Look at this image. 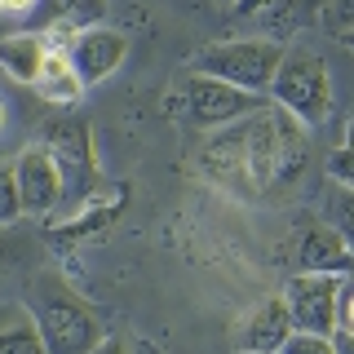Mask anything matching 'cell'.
I'll use <instances>...</instances> for the list:
<instances>
[{
  "instance_id": "14",
  "label": "cell",
  "mask_w": 354,
  "mask_h": 354,
  "mask_svg": "<svg viewBox=\"0 0 354 354\" xmlns=\"http://www.w3.org/2000/svg\"><path fill=\"white\" fill-rule=\"evenodd\" d=\"M270 115H274V138H279V182H297V173L306 169V124L288 115L283 106H270Z\"/></svg>"
},
{
  "instance_id": "28",
  "label": "cell",
  "mask_w": 354,
  "mask_h": 354,
  "mask_svg": "<svg viewBox=\"0 0 354 354\" xmlns=\"http://www.w3.org/2000/svg\"><path fill=\"white\" fill-rule=\"evenodd\" d=\"M36 0H0V14H27Z\"/></svg>"
},
{
  "instance_id": "15",
  "label": "cell",
  "mask_w": 354,
  "mask_h": 354,
  "mask_svg": "<svg viewBox=\"0 0 354 354\" xmlns=\"http://www.w3.org/2000/svg\"><path fill=\"white\" fill-rule=\"evenodd\" d=\"M0 354H44L40 328L27 306H5L0 310Z\"/></svg>"
},
{
  "instance_id": "1",
  "label": "cell",
  "mask_w": 354,
  "mask_h": 354,
  "mask_svg": "<svg viewBox=\"0 0 354 354\" xmlns=\"http://www.w3.org/2000/svg\"><path fill=\"white\" fill-rule=\"evenodd\" d=\"M31 319L40 328L44 354H88L102 341V324L71 288H62L58 279H40L31 292Z\"/></svg>"
},
{
  "instance_id": "20",
  "label": "cell",
  "mask_w": 354,
  "mask_h": 354,
  "mask_svg": "<svg viewBox=\"0 0 354 354\" xmlns=\"http://www.w3.org/2000/svg\"><path fill=\"white\" fill-rule=\"evenodd\" d=\"M279 354H337V350H332V337H319V332H292Z\"/></svg>"
},
{
  "instance_id": "30",
  "label": "cell",
  "mask_w": 354,
  "mask_h": 354,
  "mask_svg": "<svg viewBox=\"0 0 354 354\" xmlns=\"http://www.w3.org/2000/svg\"><path fill=\"white\" fill-rule=\"evenodd\" d=\"M341 44H346V49H354V31H346V36H341Z\"/></svg>"
},
{
  "instance_id": "19",
  "label": "cell",
  "mask_w": 354,
  "mask_h": 354,
  "mask_svg": "<svg viewBox=\"0 0 354 354\" xmlns=\"http://www.w3.org/2000/svg\"><path fill=\"white\" fill-rule=\"evenodd\" d=\"M332 226L346 235V243L354 248V191H346V186H337V195H332Z\"/></svg>"
},
{
  "instance_id": "13",
  "label": "cell",
  "mask_w": 354,
  "mask_h": 354,
  "mask_svg": "<svg viewBox=\"0 0 354 354\" xmlns=\"http://www.w3.org/2000/svg\"><path fill=\"white\" fill-rule=\"evenodd\" d=\"M44 53H49V44H44V36H36V31H18V36L0 40V66H5L14 80H22V84L40 80Z\"/></svg>"
},
{
  "instance_id": "10",
  "label": "cell",
  "mask_w": 354,
  "mask_h": 354,
  "mask_svg": "<svg viewBox=\"0 0 354 354\" xmlns=\"http://www.w3.org/2000/svg\"><path fill=\"white\" fill-rule=\"evenodd\" d=\"M129 58V36L115 27H84L80 40H75L71 49V62H75V75L88 84L106 80L111 71H120V62Z\"/></svg>"
},
{
  "instance_id": "9",
  "label": "cell",
  "mask_w": 354,
  "mask_h": 354,
  "mask_svg": "<svg viewBox=\"0 0 354 354\" xmlns=\"http://www.w3.org/2000/svg\"><path fill=\"white\" fill-rule=\"evenodd\" d=\"M297 266L306 274H341L346 279V274H354V248L332 221H315L297 239Z\"/></svg>"
},
{
  "instance_id": "4",
  "label": "cell",
  "mask_w": 354,
  "mask_h": 354,
  "mask_svg": "<svg viewBox=\"0 0 354 354\" xmlns=\"http://www.w3.org/2000/svg\"><path fill=\"white\" fill-rule=\"evenodd\" d=\"M283 62V44L279 40H266V36H248V40H221L208 44L204 53L195 58V71L217 75V80L248 88V93L266 97L270 93V80Z\"/></svg>"
},
{
  "instance_id": "23",
  "label": "cell",
  "mask_w": 354,
  "mask_h": 354,
  "mask_svg": "<svg viewBox=\"0 0 354 354\" xmlns=\"http://www.w3.org/2000/svg\"><path fill=\"white\" fill-rule=\"evenodd\" d=\"M328 22L346 36V31H354V0H328Z\"/></svg>"
},
{
  "instance_id": "31",
  "label": "cell",
  "mask_w": 354,
  "mask_h": 354,
  "mask_svg": "<svg viewBox=\"0 0 354 354\" xmlns=\"http://www.w3.org/2000/svg\"><path fill=\"white\" fill-rule=\"evenodd\" d=\"M0 124H5V106H0Z\"/></svg>"
},
{
  "instance_id": "22",
  "label": "cell",
  "mask_w": 354,
  "mask_h": 354,
  "mask_svg": "<svg viewBox=\"0 0 354 354\" xmlns=\"http://www.w3.org/2000/svg\"><path fill=\"white\" fill-rule=\"evenodd\" d=\"M337 328L354 332V274L341 279V301H337Z\"/></svg>"
},
{
  "instance_id": "24",
  "label": "cell",
  "mask_w": 354,
  "mask_h": 354,
  "mask_svg": "<svg viewBox=\"0 0 354 354\" xmlns=\"http://www.w3.org/2000/svg\"><path fill=\"white\" fill-rule=\"evenodd\" d=\"M62 71H75V62H71V49H49V53H44V66H40V75H62Z\"/></svg>"
},
{
  "instance_id": "18",
  "label": "cell",
  "mask_w": 354,
  "mask_h": 354,
  "mask_svg": "<svg viewBox=\"0 0 354 354\" xmlns=\"http://www.w3.org/2000/svg\"><path fill=\"white\" fill-rule=\"evenodd\" d=\"M53 9H58V18H71L88 27V22H97L106 14V0H53Z\"/></svg>"
},
{
  "instance_id": "27",
  "label": "cell",
  "mask_w": 354,
  "mask_h": 354,
  "mask_svg": "<svg viewBox=\"0 0 354 354\" xmlns=\"http://www.w3.org/2000/svg\"><path fill=\"white\" fill-rule=\"evenodd\" d=\"M88 354H124V341H115V337H102Z\"/></svg>"
},
{
  "instance_id": "17",
  "label": "cell",
  "mask_w": 354,
  "mask_h": 354,
  "mask_svg": "<svg viewBox=\"0 0 354 354\" xmlns=\"http://www.w3.org/2000/svg\"><path fill=\"white\" fill-rule=\"evenodd\" d=\"M22 217V195H18V177H14V164H0V226Z\"/></svg>"
},
{
  "instance_id": "16",
  "label": "cell",
  "mask_w": 354,
  "mask_h": 354,
  "mask_svg": "<svg viewBox=\"0 0 354 354\" xmlns=\"http://www.w3.org/2000/svg\"><path fill=\"white\" fill-rule=\"evenodd\" d=\"M36 93L44 97V102H53V106H75V102H80V93H84V80L75 71L40 75V80H36Z\"/></svg>"
},
{
  "instance_id": "21",
  "label": "cell",
  "mask_w": 354,
  "mask_h": 354,
  "mask_svg": "<svg viewBox=\"0 0 354 354\" xmlns=\"http://www.w3.org/2000/svg\"><path fill=\"white\" fill-rule=\"evenodd\" d=\"M328 177L337 186H346V191H354V147H350V142L328 155Z\"/></svg>"
},
{
  "instance_id": "3",
  "label": "cell",
  "mask_w": 354,
  "mask_h": 354,
  "mask_svg": "<svg viewBox=\"0 0 354 354\" xmlns=\"http://www.w3.org/2000/svg\"><path fill=\"white\" fill-rule=\"evenodd\" d=\"M274 106H283L288 115H297L301 124H319L332 111V80H328V62L315 49H283V62L270 80Z\"/></svg>"
},
{
  "instance_id": "26",
  "label": "cell",
  "mask_w": 354,
  "mask_h": 354,
  "mask_svg": "<svg viewBox=\"0 0 354 354\" xmlns=\"http://www.w3.org/2000/svg\"><path fill=\"white\" fill-rule=\"evenodd\" d=\"M332 350H337V354H354V332L337 328V332H332Z\"/></svg>"
},
{
  "instance_id": "32",
  "label": "cell",
  "mask_w": 354,
  "mask_h": 354,
  "mask_svg": "<svg viewBox=\"0 0 354 354\" xmlns=\"http://www.w3.org/2000/svg\"><path fill=\"white\" fill-rule=\"evenodd\" d=\"M226 5H235V0H226Z\"/></svg>"
},
{
  "instance_id": "8",
  "label": "cell",
  "mask_w": 354,
  "mask_h": 354,
  "mask_svg": "<svg viewBox=\"0 0 354 354\" xmlns=\"http://www.w3.org/2000/svg\"><path fill=\"white\" fill-rule=\"evenodd\" d=\"M239 124L230 133H221V138H213V142H204L199 155H195V164H199V173H204L208 182L226 186V191H235V195H257V186H252V177H248V164H243V133H239Z\"/></svg>"
},
{
  "instance_id": "2",
  "label": "cell",
  "mask_w": 354,
  "mask_h": 354,
  "mask_svg": "<svg viewBox=\"0 0 354 354\" xmlns=\"http://www.w3.org/2000/svg\"><path fill=\"white\" fill-rule=\"evenodd\" d=\"M266 106V97L248 93V88H235L217 75H204V71H191L182 84L169 93V115L186 120L195 129H230L239 120L257 115Z\"/></svg>"
},
{
  "instance_id": "7",
  "label": "cell",
  "mask_w": 354,
  "mask_h": 354,
  "mask_svg": "<svg viewBox=\"0 0 354 354\" xmlns=\"http://www.w3.org/2000/svg\"><path fill=\"white\" fill-rule=\"evenodd\" d=\"M18 177V195H22V213H49L62 204V173L53 164V155L44 147H27L14 160Z\"/></svg>"
},
{
  "instance_id": "29",
  "label": "cell",
  "mask_w": 354,
  "mask_h": 354,
  "mask_svg": "<svg viewBox=\"0 0 354 354\" xmlns=\"http://www.w3.org/2000/svg\"><path fill=\"white\" fill-rule=\"evenodd\" d=\"M346 142L354 147V115H350V124H346Z\"/></svg>"
},
{
  "instance_id": "25",
  "label": "cell",
  "mask_w": 354,
  "mask_h": 354,
  "mask_svg": "<svg viewBox=\"0 0 354 354\" xmlns=\"http://www.w3.org/2000/svg\"><path fill=\"white\" fill-rule=\"evenodd\" d=\"M270 5H274V0H235V5H230V14H235V18H252V22H257V18H261Z\"/></svg>"
},
{
  "instance_id": "6",
  "label": "cell",
  "mask_w": 354,
  "mask_h": 354,
  "mask_svg": "<svg viewBox=\"0 0 354 354\" xmlns=\"http://www.w3.org/2000/svg\"><path fill=\"white\" fill-rule=\"evenodd\" d=\"M337 301H341V274H292L283 288V306L297 332H337Z\"/></svg>"
},
{
  "instance_id": "11",
  "label": "cell",
  "mask_w": 354,
  "mask_h": 354,
  "mask_svg": "<svg viewBox=\"0 0 354 354\" xmlns=\"http://www.w3.org/2000/svg\"><path fill=\"white\" fill-rule=\"evenodd\" d=\"M243 133V164H248V177L257 191L279 182V138H274V115L270 106H261L257 115H248L239 124Z\"/></svg>"
},
{
  "instance_id": "12",
  "label": "cell",
  "mask_w": 354,
  "mask_h": 354,
  "mask_svg": "<svg viewBox=\"0 0 354 354\" xmlns=\"http://www.w3.org/2000/svg\"><path fill=\"white\" fill-rule=\"evenodd\" d=\"M292 332L297 328H292V319H288L283 297H270V301H261L248 315V324H243V350L248 354H279Z\"/></svg>"
},
{
  "instance_id": "5",
  "label": "cell",
  "mask_w": 354,
  "mask_h": 354,
  "mask_svg": "<svg viewBox=\"0 0 354 354\" xmlns=\"http://www.w3.org/2000/svg\"><path fill=\"white\" fill-rule=\"evenodd\" d=\"M44 151L53 155L62 173V204H80V199L97 186V169H93V142H88V129L80 120H53L44 124Z\"/></svg>"
}]
</instances>
